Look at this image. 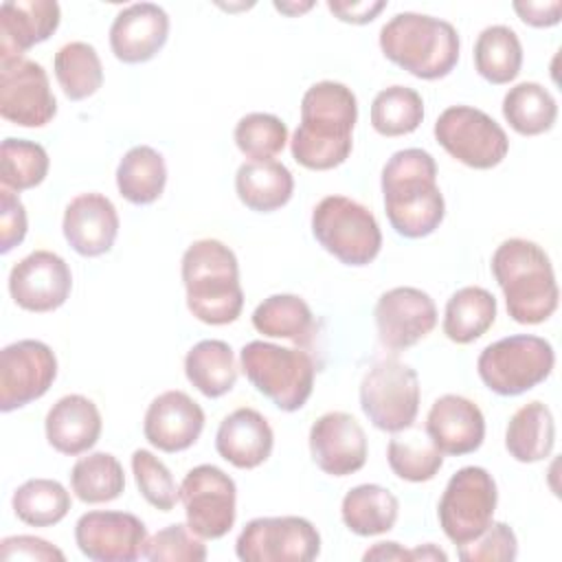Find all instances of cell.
<instances>
[{
	"label": "cell",
	"instance_id": "obj_1",
	"mask_svg": "<svg viewBox=\"0 0 562 562\" xmlns=\"http://www.w3.org/2000/svg\"><path fill=\"white\" fill-rule=\"evenodd\" d=\"M358 99L340 81H316L301 99V123L292 134V158L312 171L340 167L353 149Z\"/></svg>",
	"mask_w": 562,
	"mask_h": 562
},
{
	"label": "cell",
	"instance_id": "obj_2",
	"mask_svg": "<svg viewBox=\"0 0 562 562\" xmlns=\"http://www.w3.org/2000/svg\"><path fill=\"white\" fill-rule=\"evenodd\" d=\"M384 211L391 228L406 239L432 235L446 217V200L437 184V162L419 147L395 151L380 176Z\"/></svg>",
	"mask_w": 562,
	"mask_h": 562
},
{
	"label": "cell",
	"instance_id": "obj_3",
	"mask_svg": "<svg viewBox=\"0 0 562 562\" xmlns=\"http://www.w3.org/2000/svg\"><path fill=\"white\" fill-rule=\"evenodd\" d=\"M490 268L505 296L512 321L540 325L555 314L560 288L553 263L540 244L509 237L496 246Z\"/></svg>",
	"mask_w": 562,
	"mask_h": 562
},
{
	"label": "cell",
	"instance_id": "obj_4",
	"mask_svg": "<svg viewBox=\"0 0 562 562\" xmlns=\"http://www.w3.org/2000/svg\"><path fill=\"white\" fill-rule=\"evenodd\" d=\"M189 312L206 325H228L241 316L239 261L220 239L193 241L180 261Z\"/></svg>",
	"mask_w": 562,
	"mask_h": 562
},
{
	"label": "cell",
	"instance_id": "obj_5",
	"mask_svg": "<svg viewBox=\"0 0 562 562\" xmlns=\"http://www.w3.org/2000/svg\"><path fill=\"white\" fill-rule=\"evenodd\" d=\"M382 55L417 79L435 81L448 77L461 50L457 29L441 18L404 11L380 29Z\"/></svg>",
	"mask_w": 562,
	"mask_h": 562
},
{
	"label": "cell",
	"instance_id": "obj_6",
	"mask_svg": "<svg viewBox=\"0 0 562 562\" xmlns=\"http://www.w3.org/2000/svg\"><path fill=\"white\" fill-rule=\"evenodd\" d=\"M239 367L248 382L285 413L303 408L314 391L316 364L305 349L250 340L239 351Z\"/></svg>",
	"mask_w": 562,
	"mask_h": 562
},
{
	"label": "cell",
	"instance_id": "obj_7",
	"mask_svg": "<svg viewBox=\"0 0 562 562\" xmlns=\"http://www.w3.org/2000/svg\"><path fill=\"white\" fill-rule=\"evenodd\" d=\"M314 239L345 266H369L382 248L375 215L347 195H325L312 211Z\"/></svg>",
	"mask_w": 562,
	"mask_h": 562
},
{
	"label": "cell",
	"instance_id": "obj_8",
	"mask_svg": "<svg viewBox=\"0 0 562 562\" xmlns=\"http://www.w3.org/2000/svg\"><path fill=\"white\" fill-rule=\"evenodd\" d=\"M555 367L549 340L533 334H514L490 342L476 358L481 382L496 395L514 397L542 384Z\"/></svg>",
	"mask_w": 562,
	"mask_h": 562
},
{
	"label": "cell",
	"instance_id": "obj_9",
	"mask_svg": "<svg viewBox=\"0 0 562 562\" xmlns=\"http://www.w3.org/2000/svg\"><path fill=\"white\" fill-rule=\"evenodd\" d=\"M419 400L417 371L397 358H382L362 375L360 408L378 430L393 435L408 430L417 419Z\"/></svg>",
	"mask_w": 562,
	"mask_h": 562
},
{
	"label": "cell",
	"instance_id": "obj_10",
	"mask_svg": "<svg viewBox=\"0 0 562 562\" xmlns=\"http://www.w3.org/2000/svg\"><path fill=\"white\" fill-rule=\"evenodd\" d=\"M498 490L494 476L481 465L457 470L439 498L437 518L446 538L459 547L481 536L494 520Z\"/></svg>",
	"mask_w": 562,
	"mask_h": 562
},
{
	"label": "cell",
	"instance_id": "obj_11",
	"mask_svg": "<svg viewBox=\"0 0 562 562\" xmlns=\"http://www.w3.org/2000/svg\"><path fill=\"white\" fill-rule=\"evenodd\" d=\"M432 134L454 160L479 171L498 167L509 151L505 130L487 112L472 105L446 108L437 116Z\"/></svg>",
	"mask_w": 562,
	"mask_h": 562
},
{
	"label": "cell",
	"instance_id": "obj_12",
	"mask_svg": "<svg viewBox=\"0 0 562 562\" xmlns=\"http://www.w3.org/2000/svg\"><path fill=\"white\" fill-rule=\"evenodd\" d=\"M235 553L244 562H312L321 533L303 516H259L239 531Z\"/></svg>",
	"mask_w": 562,
	"mask_h": 562
},
{
	"label": "cell",
	"instance_id": "obj_13",
	"mask_svg": "<svg viewBox=\"0 0 562 562\" xmlns=\"http://www.w3.org/2000/svg\"><path fill=\"white\" fill-rule=\"evenodd\" d=\"M189 529L202 540L224 538L237 518V485L217 465L191 468L180 483Z\"/></svg>",
	"mask_w": 562,
	"mask_h": 562
},
{
	"label": "cell",
	"instance_id": "obj_14",
	"mask_svg": "<svg viewBox=\"0 0 562 562\" xmlns=\"http://www.w3.org/2000/svg\"><path fill=\"white\" fill-rule=\"evenodd\" d=\"M57 378L55 351L35 338L15 340L0 351V411L11 413L44 397Z\"/></svg>",
	"mask_w": 562,
	"mask_h": 562
},
{
	"label": "cell",
	"instance_id": "obj_15",
	"mask_svg": "<svg viewBox=\"0 0 562 562\" xmlns=\"http://www.w3.org/2000/svg\"><path fill=\"white\" fill-rule=\"evenodd\" d=\"M0 114L20 127H44L57 114V99L42 64L29 57L0 59Z\"/></svg>",
	"mask_w": 562,
	"mask_h": 562
},
{
	"label": "cell",
	"instance_id": "obj_16",
	"mask_svg": "<svg viewBox=\"0 0 562 562\" xmlns=\"http://www.w3.org/2000/svg\"><path fill=\"white\" fill-rule=\"evenodd\" d=\"M373 318L380 345L402 351L435 329L437 305L428 292L413 285H397L380 294Z\"/></svg>",
	"mask_w": 562,
	"mask_h": 562
},
{
	"label": "cell",
	"instance_id": "obj_17",
	"mask_svg": "<svg viewBox=\"0 0 562 562\" xmlns=\"http://www.w3.org/2000/svg\"><path fill=\"white\" fill-rule=\"evenodd\" d=\"M79 551L94 562H134L147 544L145 522L130 512H86L75 525Z\"/></svg>",
	"mask_w": 562,
	"mask_h": 562
},
{
	"label": "cell",
	"instance_id": "obj_18",
	"mask_svg": "<svg viewBox=\"0 0 562 562\" xmlns=\"http://www.w3.org/2000/svg\"><path fill=\"white\" fill-rule=\"evenodd\" d=\"M70 290V266L53 250H33L9 272V294L26 312H55L68 301Z\"/></svg>",
	"mask_w": 562,
	"mask_h": 562
},
{
	"label": "cell",
	"instance_id": "obj_19",
	"mask_svg": "<svg viewBox=\"0 0 562 562\" xmlns=\"http://www.w3.org/2000/svg\"><path fill=\"white\" fill-rule=\"evenodd\" d=\"M310 454L329 476H349L364 468L369 443L360 422L345 411L321 415L310 428Z\"/></svg>",
	"mask_w": 562,
	"mask_h": 562
},
{
	"label": "cell",
	"instance_id": "obj_20",
	"mask_svg": "<svg viewBox=\"0 0 562 562\" xmlns=\"http://www.w3.org/2000/svg\"><path fill=\"white\" fill-rule=\"evenodd\" d=\"M204 430L202 406L184 391L171 389L151 400L143 419L145 439L160 452L189 450Z\"/></svg>",
	"mask_w": 562,
	"mask_h": 562
},
{
	"label": "cell",
	"instance_id": "obj_21",
	"mask_svg": "<svg viewBox=\"0 0 562 562\" xmlns=\"http://www.w3.org/2000/svg\"><path fill=\"white\" fill-rule=\"evenodd\" d=\"M169 37V15L160 4L134 2L123 7L110 26V48L123 64L154 59Z\"/></svg>",
	"mask_w": 562,
	"mask_h": 562
},
{
	"label": "cell",
	"instance_id": "obj_22",
	"mask_svg": "<svg viewBox=\"0 0 562 562\" xmlns=\"http://www.w3.org/2000/svg\"><path fill=\"white\" fill-rule=\"evenodd\" d=\"M119 213L110 198L97 191L75 195L64 211L61 231L68 246L81 257H101L119 235Z\"/></svg>",
	"mask_w": 562,
	"mask_h": 562
},
{
	"label": "cell",
	"instance_id": "obj_23",
	"mask_svg": "<svg viewBox=\"0 0 562 562\" xmlns=\"http://www.w3.org/2000/svg\"><path fill=\"white\" fill-rule=\"evenodd\" d=\"M426 435L441 454L463 457L476 452L485 439V417L472 400L446 393L426 415Z\"/></svg>",
	"mask_w": 562,
	"mask_h": 562
},
{
	"label": "cell",
	"instance_id": "obj_24",
	"mask_svg": "<svg viewBox=\"0 0 562 562\" xmlns=\"http://www.w3.org/2000/svg\"><path fill=\"white\" fill-rule=\"evenodd\" d=\"M274 448V432L268 419L250 408L239 406L228 413L215 432V450L217 454L239 470L259 468Z\"/></svg>",
	"mask_w": 562,
	"mask_h": 562
},
{
	"label": "cell",
	"instance_id": "obj_25",
	"mask_svg": "<svg viewBox=\"0 0 562 562\" xmlns=\"http://www.w3.org/2000/svg\"><path fill=\"white\" fill-rule=\"evenodd\" d=\"M61 22L55 0H7L0 7V59L24 57L29 48L46 42Z\"/></svg>",
	"mask_w": 562,
	"mask_h": 562
},
{
	"label": "cell",
	"instance_id": "obj_26",
	"mask_svg": "<svg viewBox=\"0 0 562 562\" xmlns=\"http://www.w3.org/2000/svg\"><path fill=\"white\" fill-rule=\"evenodd\" d=\"M103 419L97 404L79 393L59 397L46 413V441L59 454L77 457L88 452L101 437Z\"/></svg>",
	"mask_w": 562,
	"mask_h": 562
},
{
	"label": "cell",
	"instance_id": "obj_27",
	"mask_svg": "<svg viewBox=\"0 0 562 562\" xmlns=\"http://www.w3.org/2000/svg\"><path fill=\"white\" fill-rule=\"evenodd\" d=\"M235 193L246 209L255 213H272L292 200L294 176L274 158L246 160L235 173Z\"/></svg>",
	"mask_w": 562,
	"mask_h": 562
},
{
	"label": "cell",
	"instance_id": "obj_28",
	"mask_svg": "<svg viewBox=\"0 0 562 562\" xmlns=\"http://www.w3.org/2000/svg\"><path fill=\"white\" fill-rule=\"evenodd\" d=\"M555 446V419L551 408L540 402L522 404L507 422L505 448L518 463L544 461Z\"/></svg>",
	"mask_w": 562,
	"mask_h": 562
},
{
	"label": "cell",
	"instance_id": "obj_29",
	"mask_svg": "<svg viewBox=\"0 0 562 562\" xmlns=\"http://www.w3.org/2000/svg\"><path fill=\"white\" fill-rule=\"evenodd\" d=\"M397 496L378 483H362L351 487L340 503V518L345 527L362 538L391 531L397 522Z\"/></svg>",
	"mask_w": 562,
	"mask_h": 562
},
{
	"label": "cell",
	"instance_id": "obj_30",
	"mask_svg": "<svg viewBox=\"0 0 562 562\" xmlns=\"http://www.w3.org/2000/svg\"><path fill=\"white\" fill-rule=\"evenodd\" d=\"M252 327L268 338L307 347L316 334L314 312L299 294H270L252 310Z\"/></svg>",
	"mask_w": 562,
	"mask_h": 562
},
{
	"label": "cell",
	"instance_id": "obj_31",
	"mask_svg": "<svg viewBox=\"0 0 562 562\" xmlns=\"http://www.w3.org/2000/svg\"><path fill=\"white\" fill-rule=\"evenodd\" d=\"M496 299L481 285L459 288L446 303L441 329L448 340L470 345L479 340L496 321Z\"/></svg>",
	"mask_w": 562,
	"mask_h": 562
},
{
	"label": "cell",
	"instance_id": "obj_32",
	"mask_svg": "<svg viewBox=\"0 0 562 562\" xmlns=\"http://www.w3.org/2000/svg\"><path fill=\"white\" fill-rule=\"evenodd\" d=\"M184 375L209 400L231 393L237 382L233 347L217 338L195 342L184 356Z\"/></svg>",
	"mask_w": 562,
	"mask_h": 562
},
{
	"label": "cell",
	"instance_id": "obj_33",
	"mask_svg": "<svg viewBox=\"0 0 562 562\" xmlns=\"http://www.w3.org/2000/svg\"><path fill=\"white\" fill-rule=\"evenodd\" d=\"M167 184V165L160 151L136 145L123 154L116 167V189L130 204H154Z\"/></svg>",
	"mask_w": 562,
	"mask_h": 562
},
{
	"label": "cell",
	"instance_id": "obj_34",
	"mask_svg": "<svg viewBox=\"0 0 562 562\" xmlns=\"http://www.w3.org/2000/svg\"><path fill=\"white\" fill-rule=\"evenodd\" d=\"M474 68L494 86L514 81L522 68V44L518 33L507 24L485 26L474 42Z\"/></svg>",
	"mask_w": 562,
	"mask_h": 562
},
{
	"label": "cell",
	"instance_id": "obj_35",
	"mask_svg": "<svg viewBox=\"0 0 562 562\" xmlns=\"http://www.w3.org/2000/svg\"><path fill=\"white\" fill-rule=\"evenodd\" d=\"M503 116L520 136H540L558 121L555 97L538 81H520L503 97Z\"/></svg>",
	"mask_w": 562,
	"mask_h": 562
},
{
	"label": "cell",
	"instance_id": "obj_36",
	"mask_svg": "<svg viewBox=\"0 0 562 562\" xmlns=\"http://www.w3.org/2000/svg\"><path fill=\"white\" fill-rule=\"evenodd\" d=\"M57 83L66 99L83 101L103 86V64L97 48L88 42L64 44L53 59Z\"/></svg>",
	"mask_w": 562,
	"mask_h": 562
},
{
	"label": "cell",
	"instance_id": "obj_37",
	"mask_svg": "<svg viewBox=\"0 0 562 562\" xmlns=\"http://www.w3.org/2000/svg\"><path fill=\"white\" fill-rule=\"evenodd\" d=\"M70 490L86 505L110 503L125 490L121 461L110 452H90L79 457L70 470Z\"/></svg>",
	"mask_w": 562,
	"mask_h": 562
},
{
	"label": "cell",
	"instance_id": "obj_38",
	"mask_svg": "<svg viewBox=\"0 0 562 562\" xmlns=\"http://www.w3.org/2000/svg\"><path fill=\"white\" fill-rule=\"evenodd\" d=\"M18 520L31 527H53L70 512V492L55 479H29L11 496Z\"/></svg>",
	"mask_w": 562,
	"mask_h": 562
},
{
	"label": "cell",
	"instance_id": "obj_39",
	"mask_svg": "<svg viewBox=\"0 0 562 562\" xmlns=\"http://www.w3.org/2000/svg\"><path fill=\"white\" fill-rule=\"evenodd\" d=\"M424 121V99L415 88L389 86L373 97L371 127L386 138L413 134Z\"/></svg>",
	"mask_w": 562,
	"mask_h": 562
},
{
	"label": "cell",
	"instance_id": "obj_40",
	"mask_svg": "<svg viewBox=\"0 0 562 562\" xmlns=\"http://www.w3.org/2000/svg\"><path fill=\"white\" fill-rule=\"evenodd\" d=\"M0 180L11 191H26L48 176V154L40 143L26 138H4L0 145Z\"/></svg>",
	"mask_w": 562,
	"mask_h": 562
},
{
	"label": "cell",
	"instance_id": "obj_41",
	"mask_svg": "<svg viewBox=\"0 0 562 562\" xmlns=\"http://www.w3.org/2000/svg\"><path fill=\"white\" fill-rule=\"evenodd\" d=\"M386 461L391 472L408 483L432 481L443 468V454L439 448L419 432L408 437H393L386 446Z\"/></svg>",
	"mask_w": 562,
	"mask_h": 562
},
{
	"label": "cell",
	"instance_id": "obj_42",
	"mask_svg": "<svg viewBox=\"0 0 562 562\" xmlns=\"http://www.w3.org/2000/svg\"><path fill=\"white\" fill-rule=\"evenodd\" d=\"M233 138L246 158L270 160L288 143V125L270 112H250L237 121Z\"/></svg>",
	"mask_w": 562,
	"mask_h": 562
},
{
	"label": "cell",
	"instance_id": "obj_43",
	"mask_svg": "<svg viewBox=\"0 0 562 562\" xmlns=\"http://www.w3.org/2000/svg\"><path fill=\"white\" fill-rule=\"evenodd\" d=\"M132 474L140 496L160 512H171L180 501V487L176 485L169 468L149 450L138 448L132 452Z\"/></svg>",
	"mask_w": 562,
	"mask_h": 562
},
{
	"label": "cell",
	"instance_id": "obj_44",
	"mask_svg": "<svg viewBox=\"0 0 562 562\" xmlns=\"http://www.w3.org/2000/svg\"><path fill=\"white\" fill-rule=\"evenodd\" d=\"M143 555L151 562H202L206 560V544L189 525L173 522L147 538Z\"/></svg>",
	"mask_w": 562,
	"mask_h": 562
},
{
	"label": "cell",
	"instance_id": "obj_45",
	"mask_svg": "<svg viewBox=\"0 0 562 562\" xmlns=\"http://www.w3.org/2000/svg\"><path fill=\"white\" fill-rule=\"evenodd\" d=\"M518 555L516 531L507 522H490L474 540L457 547L461 562H512Z\"/></svg>",
	"mask_w": 562,
	"mask_h": 562
},
{
	"label": "cell",
	"instance_id": "obj_46",
	"mask_svg": "<svg viewBox=\"0 0 562 562\" xmlns=\"http://www.w3.org/2000/svg\"><path fill=\"white\" fill-rule=\"evenodd\" d=\"M29 231L26 209L20 195L7 187L0 189V252L7 255L20 246Z\"/></svg>",
	"mask_w": 562,
	"mask_h": 562
},
{
	"label": "cell",
	"instance_id": "obj_47",
	"mask_svg": "<svg viewBox=\"0 0 562 562\" xmlns=\"http://www.w3.org/2000/svg\"><path fill=\"white\" fill-rule=\"evenodd\" d=\"M0 558L2 560H40V562H64L66 555L61 549L50 544L37 536H9L0 542Z\"/></svg>",
	"mask_w": 562,
	"mask_h": 562
},
{
	"label": "cell",
	"instance_id": "obj_48",
	"mask_svg": "<svg viewBox=\"0 0 562 562\" xmlns=\"http://www.w3.org/2000/svg\"><path fill=\"white\" fill-rule=\"evenodd\" d=\"M516 15L533 29H549L560 24L562 20V2L560 0H516L512 4Z\"/></svg>",
	"mask_w": 562,
	"mask_h": 562
},
{
	"label": "cell",
	"instance_id": "obj_49",
	"mask_svg": "<svg viewBox=\"0 0 562 562\" xmlns=\"http://www.w3.org/2000/svg\"><path fill=\"white\" fill-rule=\"evenodd\" d=\"M327 9L336 20L347 24H369L378 18L380 11L386 9L384 0H329Z\"/></svg>",
	"mask_w": 562,
	"mask_h": 562
},
{
	"label": "cell",
	"instance_id": "obj_50",
	"mask_svg": "<svg viewBox=\"0 0 562 562\" xmlns=\"http://www.w3.org/2000/svg\"><path fill=\"white\" fill-rule=\"evenodd\" d=\"M362 560H395V562H413L411 549L400 547V542L386 540V542H375L371 549L364 551Z\"/></svg>",
	"mask_w": 562,
	"mask_h": 562
},
{
	"label": "cell",
	"instance_id": "obj_51",
	"mask_svg": "<svg viewBox=\"0 0 562 562\" xmlns=\"http://www.w3.org/2000/svg\"><path fill=\"white\" fill-rule=\"evenodd\" d=\"M411 555H413V562H417V560H441V562H446V560H448L446 551H441V549L435 547L432 542L411 549Z\"/></svg>",
	"mask_w": 562,
	"mask_h": 562
},
{
	"label": "cell",
	"instance_id": "obj_52",
	"mask_svg": "<svg viewBox=\"0 0 562 562\" xmlns=\"http://www.w3.org/2000/svg\"><path fill=\"white\" fill-rule=\"evenodd\" d=\"M314 7V2H274V9L294 18V15H301L305 11H310Z\"/></svg>",
	"mask_w": 562,
	"mask_h": 562
}]
</instances>
